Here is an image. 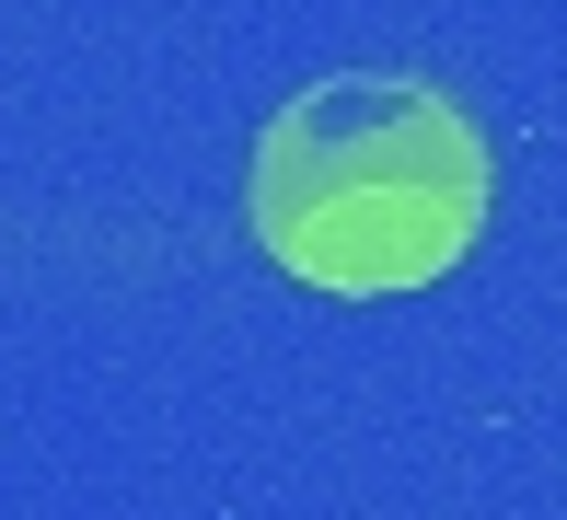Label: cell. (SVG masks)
I'll return each instance as SVG.
<instances>
[{"mask_svg": "<svg viewBox=\"0 0 567 520\" xmlns=\"http://www.w3.org/2000/svg\"><path fill=\"white\" fill-rule=\"evenodd\" d=\"M244 220L301 290H429L486 231V127L417 70H337L267 116Z\"/></svg>", "mask_w": 567, "mask_h": 520, "instance_id": "1", "label": "cell"}]
</instances>
